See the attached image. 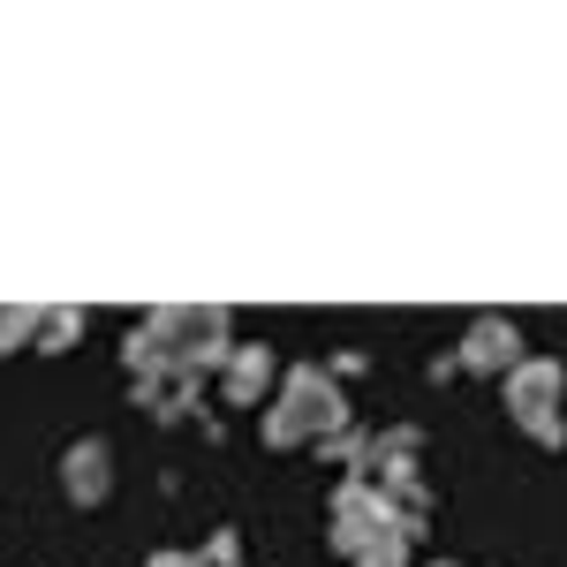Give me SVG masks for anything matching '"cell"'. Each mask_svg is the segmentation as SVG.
Wrapping results in <instances>:
<instances>
[{"label":"cell","mask_w":567,"mask_h":567,"mask_svg":"<svg viewBox=\"0 0 567 567\" xmlns=\"http://www.w3.org/2000/svg\"><path fill=\"white\" fill-rule=\"evenodd\" d=\"M349 432V401L326 371H288L280 401L265 409V446H310V439Z\"/></svg>","instance_id":"obj_1"},{"label":"cell","mask_w":567,"mask_h":567,"mask_svg":"<svg viewBox=\"0 0 567 567\" xmlns=\"http://www.w3.org/2000/svg\"><path fill=\"white\" fill-rule=\"evenodd\" d=\"M507 409H515V424H523L537 446H567V371L560 363H545V355H523L515 371H507Z\"/></svg>","instance_id":"obj_2"},{"label":"cell","mask_w":567,"mask_h":567,"mask_svg":"<svg viewBox=\"0 0 567 567\" xmlns=\"http://www.w3.org/2000/svg\"><path fill=\"white\" fill-rule=\"evenodd\" d=\"M462 363H470V371H515V363H523L515 318H477V326L462 333Z\"/></svg>","instance_id":"obj_3"},{"label":"cell","mask_w":567,"mask_h":567,"mask_svg":"<svg viewBox=\"0 0 567 567\" xmlns=\"http://www.w3.org/2000/svg\"><path fill=\"white\" fill-rule=\"evenodd\" d=\"M61 484H69V499H76V507H99V499H106V484H114V454H106V439H76V446H69V462H61Z\"/></svg>","instance_id":"obj_4"},{"label":"cell","mask_w":567,"mask_h":567,"mask_svg":"<svg viewBox=\"0 0 567 567\" xmlns=\"http://www.w3.org/2000/svg\"><path fill=\"white\" fill-rule=\"evenodd\" d=\"M265 379H272V349H235L227 355V401L250 409V401L265 393Z\"/></svg>","instance_id":"obj_5"},{"label":"cell","mask_w":567,"mask_h":567,"mask_svg":"<svg viewBox=\"0 0 567 567\" xmlns=\"http://www.w3.org/2000/svg\"><path fill=\"white\" fill-rule=\"evenodd\" d=\"M31 341H45V310H0V349H31Z\"/></svg>","instance_id":"obj_6"},{"label":"cell","mask_w":567,"mask_h":567,"mask_svg":"<svg viewBox=\"0 0 567 567\" xmlns=\"http://www.w3.org/2000/svg\"><path fill=\"white\" fill-rule=\"evenodd\" d=\"M76 333H84V310H45V341L39 349H69Z\"/></svg>","instance_id":"obj_7"},{"label":"cell","mask_w":567,"mask_h":567,"mask_svg":"<svg viewBox=\"0 0 567 567\" xmlns=\"http://www.w3.org/2000/svg\"><path fill=\"white\" fill-rule=\"evenodd\" d=\"M349 567H409V545H379V553H363V560Z\"/></svg>","instance_id":"obj_8"},{"label":"cell","mask_w":567,"mask_h":567,"mask_svg":"<svg viewBox=\"0 0 567 567\" xmlns=\"http://www.w3.org/2000/svg\"><path fill=\"white\" fill-rule=\"evenodd\" d=\"M235 560H243V545H235V537L219 529V537H213V553H205V567H235Z\"/></svg>","instance_id":"obj_9"},{"label":"cell","mask_w":567,"mask_h":567,"mask_svg":"<svg viewBox=\"0 0 567 567\" xmlns=\"http://www.w3.org/2000/svg\"><path fill=\"white\" fill-rule=\"evenodd\" d=\"M152 567H205V560H189V553H152Z\"/></svg>","instance_id":"obj_10"},{"label":"cell","mask_w":567,"mask_h":567,"mask_svg":"<svg viewBox=\"0 0 567 567\" xmlns=\"http://www.w3.org/2000/svg\"><path fill=\"white\" fill-rule=\"evenodd\" d=\"M432 567H454V560H432Z\"/></svg>","instance_id":"obj_11"}]
</instances>
